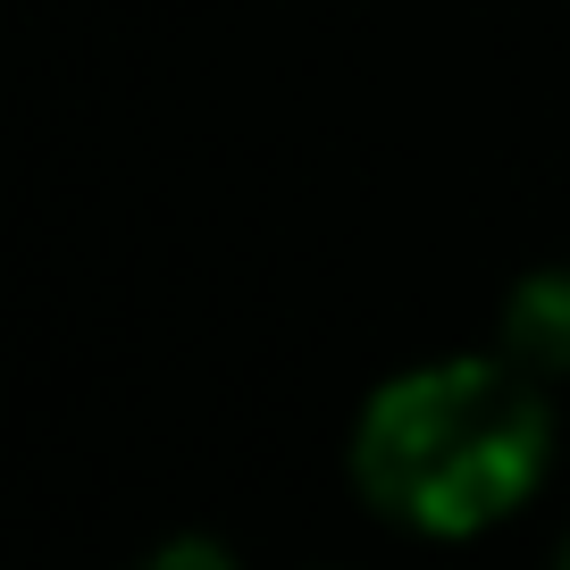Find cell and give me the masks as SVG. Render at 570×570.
<instances>
[{
  "label": "cell",
  "instance_id": "cell-1",
  "mask_svg": "<svg viewBox=\"0 0 570 570\" xmlns=\"http://www.w3.org/2000/svg\"><path fill=\"white\" fill-rule=\"evenodd\" d=\"M546 386L512 361H428L361 403L353 487L377 520L420 537L495 529L546 479Z\"/></svg>",
  "mask_w": 570,
  "mask_h": 570
},
{
  "label": "cell",
  "instance_id": "cell-2",
  "mask_svg": "<svg viewBox=\"0 0 570 570\" xmlns=\"http://www.w3.org/2000/svg\"><path fill=\"white\" fill-rule=\"evenodd\" d=\"M503 361L529 370L537 386L570 377V268H537V277L512 285V303H503Z\"/></svg>",
  "mask_w": 570,
  "mask_h": 570
},
{
  "label": "cell",
  "instance_id": "cell-3",
  "mask_svg": "<svg viewBox=\"0 0 570 570\" xmlns=\"http://www.w3.org/2000/svg\"><path fill=\"white\" fill-rule=\"evenodd\" d=\"M562 562H570V537H562Z\"/></svg>",
  "mask_w": 570,
  "mask_h": 570
}]
</instances>
